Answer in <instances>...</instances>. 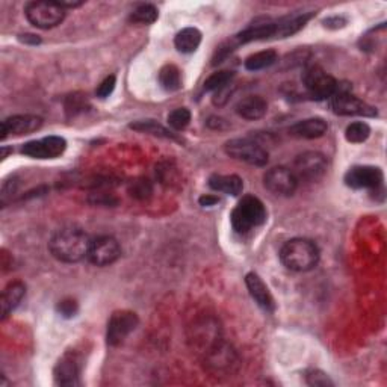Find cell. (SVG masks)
<instances>
[{
	"label": "cell",
	"instance_id": "obj_27",
	"mask_svg": "<svg viewBox=\"0 0 387 387\" xmlns=\"http://www.w3.org/2000/svg\"><path fill=\"white\" fill-rule=\"evenodd\" d=\"M157 8L150 4H144L133 9V13L130 14V21L138 23V25H152L157 20Z\"/></svg>",
	"mask_w": 387,
	"mask_h": 387
},
{
	"label": "cell",
	"instance_id": "obj_6",
	"mask_svg": "<svg viewBox=\"0 0 387 387\" xmlns=\"http://www.w3.org/2000/svg\"><path fill=\"white\" fill-rule=\"evenodd\" d=\"M330 106L337 116L344 117H375L377 109L368 105L366 101L351 96L347 89H342V85H339L335 96L330 99Z\"/></svg>",
	"mask_w": 387,
	"mask_h": 387
},
{
	"label": "cell",
	"instance_id": "obj_11",
	"mask_svg": "<svg viewBox=\"0 0 387 387\" xmlns=\"http://www.w3.org/2000/svg\"><path fill=\"white\" fill-rule=\"evenodd\" d=\"M265 188L274 196L288 197L292 196L298 186V179L292 169L286 167H274L268 169L264 176Z\"/></svg>",
	"mask_w": 387,
	"mask_h": 387
},
{
	"label": "cell",
	"instance_id": "obj_12",
	"mask_svg": "<svg viewBox=\"0 0 387 387\" xmlns=\"http://www.w3.org/2000/svg\"><path fill=\"white\" fill-rule=\"evenodd\" d=\"M384 174L381 168L371 165H357L345 174V184L352 189H377L383 186Z\"/></svg>",
	"mask_w": 387,
	"mask_h": 387
},
{
	"label": "cell",
	"instance_id": "obj_14",
	"mask_svg": "<svg viewBox=\"0 0 387 387\" xmlns=\"http://www.w3.org/2000/svg\"><path fill=\"white\" fill-rule=\"evenodd\" d=\"M79 357L74 352H67L64 354L60 361L56 363L55 366V383L60 386H79L81 380H79V375H81V365H79Z\"/></svg>",
	"mask_w": 387,
	"mask_h": 387
},
{
	"label": "cell",
	"instance_id": "obj_32",
	"mask_svg": "<svg viewBox=\"0 0 387 387\" xmlns=\"http://www.w3.org/2000/svg\"><path fill=\"white\" fill-rule=\"evenodd\" d=\"M305 381L309 386H332L333 381L321 371H309L305 374Z\"/></svg>",
	"mask_w": 387,
	"mask_h": 387
},
{
	"label": "cell",
	"instance_id": "obj_30",
	"mask_svg": "<svg viewBox=\"0 0 387 387\" xmlns=\"http://www.w3.org/2000/svg\"><path fill=\"white\" fill-rule=\"evenodd\" d=\"M191 121V112L186 108H177L168 113V124L173 130H184Z\"/></svg>",
	"mask_w": 387,
	"mask_h": 387
},
{
	"label": "cell",
	"instance_id": "obj_20",
	"mask_svg": "<svg viewBox=\"0 0 387 387\" xmlns=\"http://www.w3.org/2000/svg\"><path fill=\"white\" fill-rule=\"evenodd\" d=\"M267 111H268L267 100L260 96H248L242 100H239L236 105L237 116L249 121L260 120L262 117H265Z\"/></svg>",
	"mask_w": 387,
	"mask_h": 387
},
{
	"label": "cell",
	"instance_id": "obj_31",
	"mask_svg": "<svg viewBox=\"0 0 387 387\" xmlns=\"http://www.w3.org/2000/svg\"><path fill=\"white\" fill-rule=\"evenodd\" d=\"M232 94H233V85H232V84H229V85H227V86L220 88L218 91H215V93H213V97H212V103H213L215 106L221 108V106L227 105V101L230 100Z\"/></svg>",
	"mask_w": 387,
	"mask_h": 387
},
{
	"label": "cell",
	"instance_id": "obj_33",
	"mask_svg": "<svg viewBox=\"0 0 387 387\" xmlns=\"http://www.w3.org/2000/svg\"><path fill=\"white\" fill-rule=\"evenodd\" d=\"M116 85H117V79L116 76H108L103 82H101L96 91V94L97 97L100 99H106L109 97L112 93H113V89H116Z\"/></svg>",
	"mask_w": 387,
	"mask_h": 387
},
{
	"label": "cell",
	"instance_id": "obj_38",
	"mask_svg": "<svg viewBox=\"0 0 387 387\" xmlns=\"http://www.w3.org/2000/svg\"><path fill=\"white\" fill-rule=\"evenodd\" d=\"M147 188H150L149 184H147V180H145V181H140V184H136V185H135L132 196H135V197H140V196H141V197H145V194H147V192H150V191H147Z\"/></svg>",
	"mask_w": 387,
	"mask_h": 387
},
{
	"label": "cell",
	"instance_id": "obj_22",
	"mask_svg": "<svg viewBox=\"0 0 387 387\" xmlns=\"http://www.w3.org/2000/svg\"><path fill=\"white\" fill-rule=\"evenodd\" d=\"M209 186L211 189L216 192L227 194V196H239L244 189V181L241 177L235 174L223 176V174H213L209 177Z\"/></svg>",
	"mask_w": 387,
	"mask_h": 387
},
{
	"label": "cell",
	"instance_id": "obj_37",
	"mask_svg": "<svg viewBox=\"0 0 387 387\" xmlns=\"http://www.w3.org/2000/svg\"><path fill=\"white\" fill-rule=\"evenodd\" d=\"M208 126L213 130H224V129L229 128V124H227V121L220 117H211L208 120Z\"/></svg>",
	"mask_w": 387,
	"mask_h": 387
},
{
	"label": "cell",
	"instance_id": "obj_23",
	"mask_svg": "<svg viewBox=\"0 0 387 387\" xmlns=\"http://www.w3.org/2000/svg\"><path fill=\"white\" fill-rule=\"evenodd\" d=\"M201 38V32L197 28H185L176 35L174 45L181 53H194L200 47Z\"/></svg>",
	"mask_w": 387,
	"mask_h": 387
},
{
	"label": "cell",
	"instance_id": "obj_18",
	"mask_svg": "<svg viewBox=\"0 0 387 387\" xmlns=\"http://www.w3.org/2000/svg\"><path fill=\"white\" fill-rule=\"evenodd\" d=\"M315 13H295L274 20V38H288L300 32Z\"/></svg>",
	"mask_w": 387,
	"mask_h": 387
},
{
	"label": "cell",
	"instance_id": "obj_28",
	"mask_svg": "<svg viewBox=\"0 0 387 387\" xmlns=\"http://www.w3.org/2000/svg\"><path fill=\"white\" fill-rule=\"evenodd\" d=\"M371 135V128L368 126L366 123L363 121H356V123H351L349 126L345 130V138L348 142H352V144H360V142H365Z\"/></svg>",
	"mask_w": 387,
	"mask_h": 387
},
{
	"label": "cell",
	"instance_id": "obj_39",
	"mask_svg": "<svg viewBox=\"0 0 387 387\" xmlns=\"http://www.w3.org/2000/svg\"><path fill=\"white\" fill-rule=\"evenodd\" d=\"M198 203L201 204V206L206 208V206H213V204L220 203V198H218V197H215V196H211V194H206V196L200 197Z\"/></svg>",
	"mask_w": 387,
	"mask_h": 387
},
{
	"label": "cell",
	"instance_id": "obj_19",
	"mask_svg": "<svg viewBox=\"0 0 387 387\" xmlns=\"http://www.w3.org/2000/svg\"><path fill=\"white\" fill-rule=\"evenodd\" d=\"M328 130V124L325 120L315 117V118H307L303 121H298L297 124L289 129V133L295 138H304V140H315L321 138Z\"/></svg>",
	"mask_w": 387,
	"mask_h": 387
},
{
	"label": "cell",
	"instance_id": "obj_17",
	"mask_svg": "<svg viewBox=\"0 0 387 387\" xmlns=\"http://www.w3.org/2000/svg\"><path fill=\"white\" fill-rule=\"evenodd\" d=\"M245 284L249 295H252V298L257 303L259 307H262L265 312H274L276 307L274 298H272V295L264 280H262L256 272H249V274H247Z\"/></svg>",
	"mask_w": 387,
	"mask_h": 387
},
{
	"label": "cell",
	"instance_id": "obj_9",
	"mask_svg": "<svg viewBox=\"0 0 387 387\" xmlns=\"http://www.w3.org/2000/svg\"><path fill=\"white\" fill-rule=\"evenodd\" d=\"M292 172L297 176L298 181H316L327 172V159L322 153L305 152L295 159Z\"/></svg>",
	"mask_w": 387,
	"mask_h": 387
},
{
	"label": "cell",
	"instance_id": "obj_5",
	"mask_svg": "<svg viewBox=\"0 0 387 387\" xmlns=\"http://www.w3.org/2000/svg\"><path fill=\"white\" fill-rule=\"evenodd\" d=\"M225 153L236 161L245 162L248 165L264 167L268 164V152L259 142L248 138H236L225 142Z\"/></svg>",
	"mask_w": 387,
	"mask_h": 387
},
{
	"label": "cell",
	"instance_id": "obj_24",
	"mask_svg": "<svg viewBox=\"0 0 387 387\" xmlns=\"http://www.w3.org/2000/svg\"><path fill=\"white\" fill-rule=\"evenodd\" d=\"M277 53L274 50H264V52H257L252 56H248L245 60V68L248 72H259L264 70V68H268L271 65H274L277 62Z\"/></svg>",
	"mask_w": 387,
	"mask_h": 387
},
{
	"label": "cell",
	"instance_id": "obj_21",
	"mask_svg": "<svg viewBox=\"0 0 387 387\" xmlns=\"http://www.w3.org/2000/svg\"><path fill=\"white\" fill-rule=\"evenodd\" d=\"M25 293H26V286L21 281L9 283L8 286L4 289L2 300H0L4 321L17 309V305L21 303L23 297H25Z\"/></svg>",
	"mask_w": 387,
	"mask_h": 387
},
{
	"label": "cell",
	"instance_id": "obj_7",
	"mask_svg": "<svg viewBox=\"0 0 387 387\" xmlns=\"http://www.w3.org/2000/svg\"><path fill=\"white\" fill-rule=\"evenodd\" d=\"M303 84L313 99H332L339 88V82L333 76L325 73L321 67H309L303 74Z\"/></svg>",
	"mask_w": 387,
	"mask_h": 387
},
{
	"label": "cell",
	"instance_id": "obj_25",
	"mask_svg": "<svg viewBox=\"0 0 387 387\" xmlns=\"http://www.w3.org/2000/svg\"><path fill=\"white\" fill-rule=\"evenodd\" d=\"M159 84L162 85L164 89L169 91V93L179 91L181 88V76L179 68L173 64L162 67L161 72H159Z\"/></svg>",
	"mask_w": 387,
	"mask_h": 387
},
{
	"label": "cell",
	"instance_id": "obj_13",
	"mask_svg": "<svg viewBox=\"0 0 387 387\" xmlns=\"http://www.w3.org/2000/svg\"><path fill=\"white\" fill-rule=\"evenodd\" d=\"M67 149V141L61 136H45V138L29 141L21 147V153L33 159L60 157Z\"/></svg>",
	"mask_w": 387,
	"mask_h": 387
},
{
	"label": "cell",
	"instance_id": "obj_3",
	"mask_svg": "<svg viewBox=\"0 0 387 387\" xmlns=\"http://www.w3.org/2000/svg\"><path fill=\"white\" fill-rule=\"evenodd\" d=\"M230 221L236 233L247 235L267 221V209L257 197L245 196L236 204Z\"/></svg>",
	"mask_w": 387,
	"mask_h": 387
},
{
	"label": "cell",
	"instance_id": "obj_1",
	"mask_svg": "<svg viewBox=\"0 0 387 387\" xmlns=\"http://www.w3.org/2000/svg\"><path fill=\"white\" fill-rule=\"evenodd\" d=\"M91 239L88 235L76 227H67L60 232H56L50 242L49 249L55 259H58L64 264H77L88 256Z\"/></svg>",
	"mask_w": 387,
	"mask_h": 387
},
{
	"label": "cell",
	"instance_id": "obj_40",
	"mask_svg": "<svg viewBox=\"0 0 387 387\" xmlns=\"http://www.w3.org/2000/svg\"><path fill=\"white\" fill-rule=\"evenodd\" d=\"M20 41L25 43V44H40L41 40L37 37V35H32V33H26V35H20Z\"/></svg>",
	"mask_w": 387,
	"mask_h": 387
},
{
	"label": "cell",
	"instance_id": "obj_29",
	"mask_svg": "<svg viewBox=\"0 0 387 387\" xmlns=\"http://www.w3.org/2000/svg\"><path fill=\"white\" fill-rule=\"evenodd\" d=\"M235 77L233 72L229 70H223V72H216L212 76H209L204 82V91H218L220 88H224L229 84H232Z\"/></svg>",
	"mask_w": 387,
	"mask_h": 387
},
{
	"label": "cell",
	"instance_id": "obj_35",
	"mask_svg": "<svg viewBox=\"0 0 387 387\" xmlns=\"http://www.w3.org/2000/svg\"><path fill=\"white\" fill-rule=\"evenodd\" d=\"M58 310H60V313L62 316L72 318V316H74L77 313V304L73 300H64V301H61L58 304Z\"/></svg>",
	"mask_w": 387,
	"mask_h": 387
},
{
	"label": "cell",
	"instance_id": "obj_15",
	"mask_svg": "<svg viewBox=\"0 0 387 387\" xmlns=\"http://www.w3.org/2000/svg\"><path fill=\"white\" fill-rule=\"evenodd\" d=\"M43 126V118L37 116H13L2 121V140H6L9 135L21 136L37 132Z\"/></svg>",
	"mask_w": 387,
	"mask_h": 387
},
{
	"label": "cell",
	"instance_id": "obj_16",
	"mask_svg": "<svg viewBox=\"0 0 387 387\" xmlns=\"http://www.w3.org/2000/svg\"><path fill=\"white\" fill-rule=\"evenodd\" d=\"M236 363L235 351L230 349L229 345L221 344L220 340L215 342L209 349L206 356V365L213 372H229Z\"/></svg>",
	"mask_w": 387,
	"mask_h": 387
},
{
	"label": "cell",
	"instance_id": "obj_2",
	"mask_svg": "<svg viewBox=\"0 0 387 387\" xmlns=\"http://www.w3.org/2000/svg\"><path fill=\"white\" fill-rule=\"evenodd\" d=\"M280 259L288 269L305 272L313 269L320 262V248L310 239L293 237L281 247Z\"/></svg>",
	"mask_w": 387,
	"mask_h": 387
},
{
	"label": "cell",
	"instance_id": "obj_34",
	"mask_svg": "<svg viewBox=\"0 0 387 387\" xmlns=\"http://www.w3.org/2000/svg\"><path fill=\"white\" fill-rule=\"evenodd\" d=\"M85 105H86V99L82 97V96H72V97H68L67 100V111L68 112H79V111H84L85 109Z\"/></svg>",
	"mask_w": 387,
	"mask_h": 387
},
{
	"label": "cell",
	"instance_id": "obj_36",
	"mask_svg": "<svg viewBox=\"0 0 387 387\" xmlns=\"http://www.w3.org/2000/svg\"><path fill=\"white\" fill-rule=\"evenodd\" d=\"M325 28H330V29H339V28H344L347 25V20L344 17H330L327 18L325 21Z\"/></svg>",
	"mask_w": 387,
	"mask_h": 387
},
{
	"label": "cell",
	"instance_id": "obj_10",
	"mask_svg": "<svg viewBox=\"0 0 387 387\" xmlns=\"http://www.w3.org/2000/svg\"><path fill=\"white\" fill-rule=\"evenodd\" d=\"M138 316L130 310H118L113 312L108 322L106 340L111 347H117L123 344L126 337L138 327Z\"/></svg>",
	"mask_w": 387,
	"mask_h": 387
},
{
	"label": "cell",
	"instance_id": "obj_4",
	"mask_svg": "<svg viewBox=\"0 0 387 387\" xmlns=\"http://www.w3.org/2000/svg\"><path fill=\"white\" fill-rule=\"evenodd\" d=\"M25 14L32 26L52 29L64 21L65 9L58 4V0H37L26 5Z\"/></svg>",
	"mask_w": 387,
	"mask_h": 387
},
{
	"label": "cell",
	"instance_id": "obj_8",
	"mask_svg": "<svg viewBox=\"0 0 387 387\" xmlns=\"http://www.w3.org/2000/svg\"><path fill=\"white\" fill-rule=\"evenodd\" d=\"M121 256V248L116 237L103 235L91 239L86 259L96 267H109Z\"/></svg>",
	"mask_w": 387,
	"mask_h": 387
},
{
	"label": "cell",
	"instance_id": "obj_26",
	"mask_svg": "<svg viewBox=\"0 0 387 387\" xmlns=\"http://www.w3.org/2000/svg\"><path fill=\"white\" fill-rule=\"evenodd\" d=\"M130 129L138 130L142 133H150L155 136H161V138H169V140H176V135L169 132L167 128H164L162 124H159L155 120H142V121H136L130 124Z\"/></svg>",
	"mask_w": 387,
	"mask_h": 387
}]
</instances>
